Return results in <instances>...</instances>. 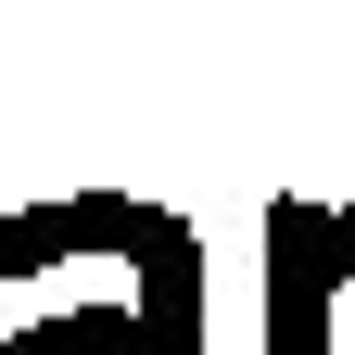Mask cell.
Listing matches in <instances>:
<instances>
[{
    "label": "cell",
    "instance_id": "obj_1",
    "mask_svg": "<svg viewBox=\"0 0 355 355\" xmlns=\"http://www.w3.org/2000/svg\"><path fill=\"white\" fill-rule=\"evenodd\" d=\"M76 254L127 266V304H64L26 318L0 355H203V229L178 203L140 191H64V203H13L0 216V279H51Z\"/></svg>",
    "mask_w": 355,
    "mask_h": 355
},
{
    "label": "cell",
    "instance_id": "obj_2",
    "mask_svg": "<svg viewBox=\"0 0 355 355\" xmlns=\"http://www.w3.org/2000/svg\"><path fill=\"white\" fill-rule=\"evenodd\" d=\"M343 279H355V203L266 191V355H330Z\"/></svg>",
    "mask_w": 355,
    "mask_h": 355
}]
</instances>
